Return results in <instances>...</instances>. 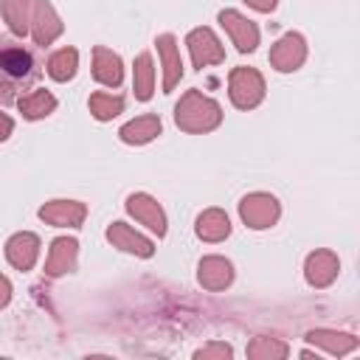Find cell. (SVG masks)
<instances>
[{
	"mask_svg": "<svg viewBox=\"0 0 360 360\" xmlns=\"http://www.w3.org/2000/svg\"><path fill=\"white\" fill-rule=\"evenodd\" d=\"M264 76L256 68H233L228 73V96L236 110H253L264 101Z\"/></svg>",
	"mask_w": 360,
	"mask_h": 360,
	"instance_id": "2",
	"label": "cell"
},
{
	"mask_svg": "<svg viewBox=\"0 0 360 360\" xmlns=\"http://www.w3.org/2000/svg\"><path fill=\"white\" fill-rule=\"evenodd\" d=\"M160 132H163L160 118L152 115V112H146V115H138V118L127 121V124L118 129V138H121L124 143H129V146H143V143L155 141Z\"/></svg>",
	"mask_w": 360,
	"mask_h": 360,
	"instance_id": "17",
	"label": "cell"
},
{
	"mask_svg": "<svg viewBox=\"0 0 360 360\" xmlns=\"http://www.w3.org/2000/svg\"><path fill=\"white\" fill-rule=\"evenodd\" d=\"M197 281L205 290L219 292L233 284V264L225 256H202L197 264Z\"/></svg>",
	"mask_w": 360,
	"mask_h": 360,
	"instance_id": "15",
	"label": "cell"
},
{
	"mask_svg": "<svg viewBox=\"0 0 360 360\" xmlns=\"http://www.w3.org/2000/svg\"><path fill=\"white\" fill-rule=\"evenodd\" d=\"M39 248H42V242H39L37 233H31V231H17V233H11L8 242H6V259H8V264L17 267V270H31V267L37 264V259H39Z\"/></svg>",
	"mask_w": 360,
	"mask_h": 360,
	"instance_id": "13",
	"label": "cell"
},
{
	"mask_svg": "<svg viewBox=\"0 0 360 360\" xmlns=\"http://www.w3.org/2000/svg\"><path fill=\"white\" fill-rule=\"evenodd\" d=\"M8 301H11V281L0 273V309L8 307Z\"/></svg>",
	"mask_w": 360,
	"mask_h": 360,
	"instance_id": "30",
	"label": "cell"
},
{
	"mask_svg": "<svg viewBox=\"0 0 360 360\" xmlns=\"http://www.w3.org/2000/svg\"><path fill=\"white\" fill-rule=\"evenodd\" d=\"M239 217L248 228L253 231H264V228H273L281 217V202L267 194V191H250L239 200Z\"/></svg>",
	"mask_w": 360,
	"mask_h": 360,
	"instance_id": "3",
	"label": "cell"
},
{
	"mask_svg": "<svg viewBox=\"0 0 360 360\" xmlns=\"http://www.w3.org/2000/svg\"><path fill=\"white\" fill-rule=\"evenodd\" d=\"M124 96L121 93H110V90H96L90 93L87 98V107H90V115L96 121H112L115 115L124 112Z\"/></svg>",
	"mask_w": 360,
	"mask_h": 360,
	"instance_id": "23",
	"label": "cell"
},
{
	"mask_svg": "<svg viewBox=\"0 0 360 360\" xmlns=\"http://www.w3.org/2000/svg\"><path fill=\"white\" fill-rule=\"evenodd\" d=\"M217 20H219V25L225 28L228 39L236 45L239 53H250V51L259 48V25H256L253 20H248L242 11H236V8H222V11L217 14Z\"/></svg>",
	"mask_w": 360,
	"mask_h": 360,
	"instance_id": "5",
	"label": "cell"
},
{
	"mask_svg": "<svg viewBox=\"0 0 360 360\" xmlns=\"http://www.w3.org/2000/svg\"><path fill=\"white\" fill-rule=\"evenodd\" d=\"M338 273H340V259H338V253H332V250H326V248L312 250V253L307 256V262H304V278H307V284L315 287V290L329 287V284L338 278Z\"/></svg>",
	"mask_w": 360,
	"mask_h": 360,
	"instance_id": "9",
	"label": "cell"
},
{
	"mask_svg": "<svg viewBox=\"0 0 360 360\" xmlns=\"http://www.w3.org/2000/svg\"><path fill=\"white\" fill-rule=\"evenodd\" d=\"M37 217L53 228H82L87 217V205L79 200H51L37 211Z\"/></svg>",
	"mask_w": 360,
	"mask_h": 360,
	"instance_id": "10",
	"label": "cell"
},
{
	"mask_svg": "<svg viewBox=\"0 0 360 360\" xmlns=\"http://www.w3.org/2000/svg\"><path fill=\"white\" fill-rule=\"evenodd\" d=\"M158 45V56H160V65H163V93H172L180 79H183V59H180V45L172 34H160L155 39Z\"/></svg>",
	"mask_w": 360,
	"mask_h": 360,
	"instance_id": "14",
	"label": "cell"
},
{
	"mask_svg": "<svg viewBox=\"0 0 360 360\" xmlns=\"http://www.w3.org/2000/svg\"><path fill=\"white\" fill-rule=\"evenodd\" d=\"M107 242L124 253H132V256H141V259H149L155 253V242L149 236H143L141 231H135L132 225L127 222H112L107 228Z\"/></svg>",
	"mask_w": 360,
	"mask_h": 360,
	"instance_id": "12",
	"label": "cell"
},
{
	"mask_svg": "<svg viewBox=\"0 0 360 360\" xmlns=\"http://www.w3.org/2000/svg\"><path fill=\"white\" fill-rule=\"evenodd\" d=\"M132 90H135L138 101H149L155 93V62H152L149 51L138 53V59L132 65Z\"/></svg>",
	"mask_w": 360,
	"mask_h": 360,
	"instance_id": "22",
	"label": "cell"
},
{
	"mask_svg": "<svg viewBox=\"0 0 360 360\" xmlns=\"http://www.w3.org/2000/svg\"><path fill=\"white\" fill-rule=\"evenodd\" d=\"M79 70V51L76 48H59L48 56V76L53 82H70Z\"/></svg>",
	"mask_w": 360,
	"mask_h": 360,
	"instance_id": "24",
	"label": "cell"
},
{
	"mask_svg": "<svg viewBox=\"0 0 360 360\" xmlns=\"http://www.w3.org/2000/svg\"><path fill=\"white\" fill-rule=\"evenodd\" d=\"M307 340H309L312 346L323 349V352L332 354V357H343V354H349V352H354V349L360 346V340H357L354 335H349V332H335V329H309V332H307Z\"/></svg>",
	"mask_w": 360,
	"mask_h": 360,
	"instance_id": "18",
	"label": "cell"
},
{
	"mask_svg": "<svg viewBox=\"0 0 360 360\" xmlns=\"http://www.w3.org/2000/svg\"><path fill=\"white\" fill-rule=\"evenodd\" d=\"M17 110H20L22 118H28V121L48 118V115L56 110V96L37 87V90H31V93H25V96L17 98Z\"/></svg>",
	"mask_w": 360,
	"mask_h": 360,
	"instance_id": "21",
	"label": "cell"
},
{
	"mask_svg": "<svg viewBox=\"0 0 360 360\" xmlns=\"http://www.w3.org/2000/svg\"><path fill=\"white\" fill-rule=\"evenodd\" d=\"M186 45H188V53H191V65L197 70H202L208 65H222L225 62V48L219 42V37L211 28H205V25L191 28L186 34Z\"/></svg>",
	"mask_w": 360,
	"mask_h": 360,
	"instance_id": "4",
	"label": "cell"
},
{
	"mask_svg": "<svg viewBox=\"0 0 360 360\" xmlns=\"http://www.w3.org/2000/svg\"><path fill=\"white\" fill-rule=\"evenodd\" d=\"M231 354H233V349L228 343H208V346H202V349L194 352V357H200V360H208V357H231Z\"/></svg>",
	"mask_w": 360,
	"mask_h": 360,
	"instance_id": "27",
	"label": "cell"
},
{
	"mask_svg": "<svg viewBox=\"0 0 360 360\" xmlns=\"http://www.w3.org/2000/svg\"><path fill=\"white\" fill-rule=\"evenodd\" d=\"M194 233H197L202 242L217 245V242L228 239V233H231V219H228V214H225L222 208H205L202 214H197Z\"/></svg>",
	"mask_w": 360,
	"mask_h": 360,
	"instance_id": "19",
	"label": "cell"
},
{
	"mask_svg": "<svg viewBox=\"0 0 360 360\" xmlns=\"http://www.w3.org/2000/svg\"><path fill=\"white\" fill-rule=\"evenodd\" d=\"M0 68L11 76H25L31 70V53L22 51V48H8V51H0Z\"/></svg>",
	"mask_w": 360,
	"mask_h": 360,
	"instance_id": "26",
	"label": "cell"
},
{
	"mask_svg": "<svg viewBox=\"0 0 360 360\" xmlns=\"http://www.w3.org/2000/svg\"><path fill=\"white\" fill-rule=\"evenodd\" d=\"M287 354H290V349L278 338H253L248 343V357H253V360H278Z\"/></svg>",
	"mask_w": 360,
	"mask_h": 360,
	"instance_id": "25",
	"label": "cell"
},
{
	"mask_svg": "<svg viewBox=\"0 0 360 360\" xmlns=\"http://www.w3.org/2000/svg\"><path fill=\"white\" fill-rule=\"evenodd\" d=\"M93 79L104 87H118L124 82V62L104 45L93 48Z\"/></svg>",
	"mask_w": 360,
	"mask_h": 360,
	"instance_id": "16",
	"label": "cell"
},
{
	"mask_svg": "<svg viewBox=\"0 0 360 360\" xmlns=\"http://www.w3.org/2000/svg\"><path fill=\"white\" fill-rule=\"evenodd\" d=\"M124 208H127L129 217H135V222L146 225V228H149L152 233H158V236H166V231H169L166 211L160 208V202H158L152 194H146V191H135V194L127 197Z\"/></svg>",
	"mask_w": 360,
	"mask_h": 360,
	"instance_id": "6",
	"label": "cell"
},
{
	"mask_svg": "<svg viewBox=\"0 0 360 360\" xmlns=\"http://www.w3.org/2000/svg\"><path fill=\"white\" fill-rule=\"evenodd\" d=\"M76 264H79V242L73 236H56L45 256V276L48 278L68 276L76 270Z\"/></svg>",
	"mask_w": 360,
	"mask_h": 360,
	"instance_id": "11",
	"label": "cell"
},
{
	"mask_svg": "<svg viewBox=\"0 0 360 360\" xmlns=\"http://www.w3.org/2000/svg\"><path fill=\"white\" fill-rule=\"evenodd\" d=\"M11 132H14V118L6 115V112H0V141H8Z\"/></svg>",
	"mask_w": 360,
	"mask_h": 360,
	"instance_id": "29",
	"label": "cell"
},
{
	"mask_svg": "<svg viewBox=\"0 0 360 360\" xmlns=\"http://www.w3.org/2000/svg\"><path fill=\"white\" fill-rule=\"evenodd\" d=\"M174 124L191 135L211 132L222 124V107L202 90H186L174 104Z\"/></svg>",
	"mask_w": 360,
	"mask_h": 360,
	"instance_id": "1",
	"label": "cell"
},
{
	"mask_svg": "<svg viewBox=\"0 0 360 360\" xmlns=\"http://www.w3.org/2000/svg\"><path fill=\"white\" fill-rule=\"evenodd\" d=\"M31 6L34 0H0L3 22L14 37H28L31 31Z\"/></svg>",
	"mask_w": 360,
	"mask_h": 360,
	"instance_id": "20",
	"label": "cell"
},
{
	"mask_svg": "<svg viewBox=\"0 0 360 360\" xmlns=\"http://www.w3.org/2000/svg\"><path fill=\"white\" fill-rule=\"evenodd\" d=\"M242 3H248L253 11H262V14H270L278 6V0H242Z\"/></svg>",
	"mask_w": 360,
	"mask_h": 360,
	"instance_id": "28",
	"label": "cell"
},
{
	"mask_svg": "<svg viewBox=\"0 0 360 360\" xmlns=\"http://www.w3.org/2000/svg\"><path fill=\"white\" fill-rule=\"evenodd\" d=\"M62 31H65V25H62V17L56 14L53 3L51 0H34V6H31V31H28L34 37V42L45 48L53 39H59Z\"/></svg>",
	"mask_w": 360,
	"mask_h": 360,
	"instance_id": "8",
	"label": "cell"
},
{
	"mask_svg": "<svg viewBox=\"0 0 360 360\" xmlns=\"http://www.w3.org/2000/svg\"><path fill=\"white\" fill-rule=\"evenodd\" d=\"M307 62V39L298 31H290L284 37L276 39V45L270 48V65L278 73H292Z\"/></svg>",
	"mask_w": 360,
	"mask_h": 360,
	"instance_id": "7",
	"label": "cell"
}]
</instances>
